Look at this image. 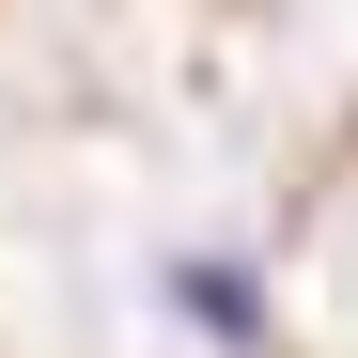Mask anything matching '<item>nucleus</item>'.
I'll use <instances>...</instances> for the list:
<instances>
[{
  "label": "nucleus",
  "mask_w": 358,
  "mask_h": 358,
  "mask_svg": "<svg viewBox=\"0 0 358 358\" xmlns=\"http://www.w3.org/2000/svg\"><path fill=\"white\" fill-rule=\"evenodd\" d=\"M171 312H187V327H218V343H250V327H265V296H250V265L187 250V265H171Z\"/></svg>",
  "instance_id": "nucleus-1"
}]
</instances>
